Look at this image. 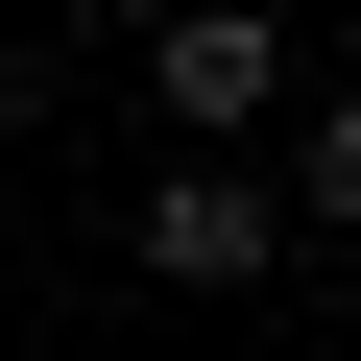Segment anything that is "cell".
<instances>
[{
    "label": "cell",
    "instance_id": "1",
    "mask_svg": "<svg viewBox=\"0 0 361 361\" xmlns=\"http://www.w3.org/2000/svg\"><path fill=\"white\" fill-rule=\"evenodd\" d=\"M145 265L169 289H241L265 265V193H241V169H169V193H145Z\"/></svg>",
    "mask_w": 361,
    "mask_h": 361
},
{
    "label": "cell",
    "instance_id": "2",
    "mask_svg": "<svg viewBox=\"0 0 361 361\" xmlns=\"http://www.w3.org/2000/svg\"><path fill=\"white\" fill-rule=\"evenodd\" d=\"M265 73H289V49L241 25V0H193V25H169V121H265Z\"/></svg>",
    "mask_w": 361,
    "mask_h": 361
},
{
    "label": "cell",
    "instance_id": "3",
    "mask_svg": "<svg viewBox=\"0 0 361 361\" xmlns=\"http://www.w3.org/2000/svg\"><path fill=\"white\" fill-rule=\"evenodd\" d=\"M289 193H313V217H361V121H337V145H289Z\"/></svg>",
    "mask_w": 361,
    "mask_h": 361
}]
</instances>
